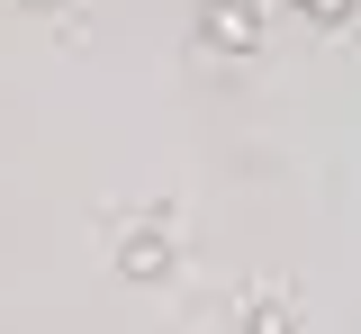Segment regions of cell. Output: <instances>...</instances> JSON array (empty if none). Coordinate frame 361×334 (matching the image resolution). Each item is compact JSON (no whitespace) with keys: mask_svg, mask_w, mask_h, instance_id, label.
Wrapping results in <instances>:
<instances>
[{"mask_svg":"<svg viewBox=\"0 0 361 334\" xmlns=\"http://www.w3.org/2000/svg\"><path fill=\"white\" fill-rule=\"evenodd\" d=\"M199 37H208L217 54H244L253 37H262V9H253V0H208V9H199Z\"/></svg>","mask_w":361,"mask_h":334,"instance_id":"cell-1","label":"cell"},{"mask_svg":"<svg viewBox=\"0 0 361 334\" xmlns=\"http://www.w3.org/2000/svg\"><path fill=\"white\" fill-rule=\"evenodd\" d=\"M244 334H289V316H280V307H253V326Z\"/></svg>","mask_w":361,"mask_h":334,"instance_id":"cell-2","label":"cell"},{"mask_svg":"<svg viewBox=\"0 0 361 334\" xmlns=\"http://www.w3.org/2000/svg\"><path fill=\"white\" fill-rule=\"evenodd\" d=\"M307 18H353V0H298Z\"/></svg>","mask_w":361,"mask_h":334,"instance_id":"cell-3","label":"cell"}]
</instances>
